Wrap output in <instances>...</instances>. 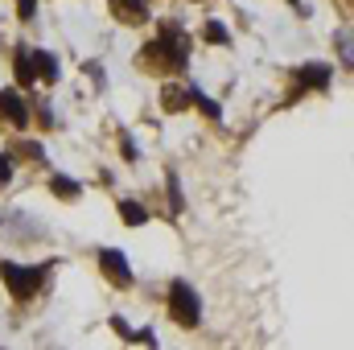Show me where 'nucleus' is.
Listing matches in <instances>:
<instances>
[{
    "instance_id": "nucleus-15",
    "label": "nucleus",
    "mask_w": 354,
    "mask_h": 350,
    "mask_svg": "<svg viewBox=\"0 0 354 350\" xmlns=\"http://www.w3.org/2000/svg\"><path fill=\"white\" fill-rule=\"evenodd\" d=\"M111 330H115L120 338H128V342H136V330H132V326H128L124 317H111Z\"/></svg>"
},
{
    "instance_id": "nucleus-1",
    "label": "nucleus",
    "mask_w": 354,
    "mask_h": 350,
    "mask_svg": "<svg viewBox=\"0 0 354 350\" xmlns=\"http://www.w3.org/2000/svg\"><path fill=\"white\" fill-rule=\"evenodd\" d=\"M185 58H189V42H185V33H177L174 25H165L157 33V42L145 50V62H153L149 71H181Z\"/></svg>"
},
{
    "instance_id": "nucleus-4",
    "label": "nucleus",
    "mask_w": 354,
    "mask_h": 350,
    "mask_svg": "<svg viewBox=\"0 0 354 350\" xmlns=\"http://www.w3.org/2000/svg\"><path fill=\"white\" fill-rule=\"evenodd\" d=\"M99 268H103V276H107L111 284H120V288L132 284V268H128V256H124V252L103 248V252H99Z\"/></svg>"
},
{
    "instance_id": "nucleus-13",
    "label": "nucleus",
    "mask_w": 354,
    "mask_h": 350,
    "mask_svg": "<svg viewBox=\"0 0 354 350\" xmlns=\"http://www.w3.org/2000/svg\"><path fill=\"white\" fill-rule=\"evenodd\" d=\"M165 111H181L185 103H189V91H181V87H165Z\"/></svg>"
},
{
    "instance_id": "nucleus-12",
    "label": "nucleus",
    "mask_w": 354,
    "mask_h": 350,
    "mask_svg": "<svg viewBox=\"0 0 354 350\" xmlns=\"http://www.w3.org/2000/svg\"><path fill=\"white\" fill-rule=\"evenodd\" d=\"M189 103H194V107H198V111H206V116H210V120H218V103H214V99H210V95H206V91L189 87Z\"/></svg>"
},
{
    "instance_id": "nucleus-8",
    "label": "nucleus",
    "mask_w": 354,
    "mask_h": 350,
    "mask_svg": "<svg viewBox=\"0 0 354 350\" xmlns=\"http://www.w3.org/2000/svg\"><path fill=\"white\" fill-rule=\"evenodd\" d=\"M120 219H124L128 227H145V223H149V210H145L140 202H132V198H120Z\"/></svg>"
},
{
    "instance_id": "nucleus-10",
    "label": "nucleus",
    "mask_w": 354,
    "mask_h": 350,
    "mask_svg": "<svg viewBox=\"0 0 354 350\" xmlns=\"http://www.w3.org/2000/svg\"><path fill=\"white\" fill-rule=\"evenodd\" d=\"M33 66H37V79H46V83H54V79H58V58H54V54L33 50Z\"/></svg>"
},
{
    "instance_id": "nucleus-5",
    "label": "nucleus",
    "mask_w": 354,
    "mask_h": 350,
    "mask_svg": "<svg viewBox=\"0 0 354 350\" xmlns=\"http://www.w3.org/2000/svg\"><path fill=\"white\" fill-rule=\"evenodd\" d=\"M0 116H4L12 128H21V132L29 128V103H25L17 91H0Z\"/></svg>"
},
{
    "instance_id": "nucleus-14",
    "label": "nucleus",
    "mask_w": 354,
    "mask_h": 350,
    "mask_svg": "<svg viewBox=\"0 0 354 350\" xmlns=\"http://www.w3.org/2000/svg\"><path fill=\"white\" fill-rule=\"evenodd\" d=\"M206 42H214V46H227V42H231L227 25H223V21H206Z\"/></svg>"
},
{
    "instance_id": "nucleus-7",
    "label": "nucleus",
    "mask_w": 354,
    "mask_h": 350,
    "mask_svg": "<svg viewBox=\"0 0 354 350\" xmlns=\"http://www.w3.org/2000/svg\"><path fill=\"white\" fill-rule=\"evenodd\" d=\"M12 75H17V83H21V87H33V79H37L33 50H17V54H12Z\"/></svg>"
},
{
    "instance_id": "nucleus-16",
    "label": "nucleus",
    "mask_w": 354,
    "mask_h": 350,
    "mask_svg": "<svg viewBox=\"0 0 354 350\" xmlns=\"http://www.w3.org/2000/svg\"><path fill=\"white\" fill-rule=\"evenodd\" d=\"M33 12H37V0H17V17L21 21H33Z\"/></svg>"
},
{
    "instance_id": "nucleus-17",
    "label": "nucleus",
    "mask_w": 354,
    "mask_h": 350,
    "mask_svg": "<svg viewBox=\"0 0 354 350\" xmlns=\"http://www.w3.org/2000/svg\"><path fill=\"white\" fill-rule=\"evenodd\" d=\"M8 181H12V161L0 157V185H8Z\"/></svg>"
},
{
    "instance_id": "nucleus-9",
    "label": "nucleus",
    "mask_w": 354,
    "mask_h": 350,
    "mask_svg": "<svg viewBox=\"0 0 354 350\" xmlns=\"http://www.w3.org/2000/svg\"><path fill=\"white\" fill-rule=\"evenodd\" d=\"M326 83H330V66H322V62L317 66H305L301 71V83H297V95L305 87H326Z\"/></svg>"
},
{
    "instance_id": "nucleus-11",
    "label": "nucleus",
    "mask_w": 354,
    "mask_h": 350,
    "mask_svg": "<svg viewBox=\"0 0 354 350\" xmlns=\"http://www.w3.org/2000/svg\"><path fill=\"white\" fill-rule=\"evenodd\" d=\"M50 190H54V194H62V198H66V202H71V198H79V194H83V185H79V181H75V177H66V174H54V177H50Z\"/></svg>"
},
{
    "instance_id": "nucleus-3",
    "label": "nucleus",
    "mask_w": 354,
    "mask_h": 350,
    "mask_svg": "<svg viewBox=\"0 0 354 350\" xmlns=\"http://www.w3.org/2000/svg\"><path fill=\"white\" fill-rule=\"evenodd\" d=\"M169 313H174L177 326H185V330H194L202 322V305H198V297H194V288L185 280H177L169 288Z\"/></svg>"
},
{
    "instance_id": "nucleus-2",
    "label": "nucleus",
    "mask_w": 354,
    "mask_h": 350,
    "mask_svg": "<svg viewBox=\"0 0 354 350\" xmlns=\"http://www.w3.org/2000/svg\"><path fill=\"white\" fill-rule=\"evenodd\" d=\"M54 264V260H50ZM50 264H37V268H25V264H12V260H0V280H4V288L17 297V301H29L41 284H46V276H50Z\"/></svg>"
},
{
    "instance_id": "nucleus-6",
    "label": "nucleus",
    "mask_w": 354,
    "mask_h": 350,
    "mask_svg": "<svg viewBox=\"0 0 354 350\" xmlns=\"http://www.w3.org/2000/svg\"><path fill=\"white\" fill-rule=\"evenodd\" d=\"M111 12L128 25H145L149 21V4L145 0H111Z\"/></svg>"
}]
</instances>
